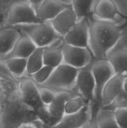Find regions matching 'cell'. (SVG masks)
<instances>
[{
    "mask_svg": "<svg viewBox=\"0 0 127 128\" xmlns=\"http://www.w3.org/2000/svg\"><path fill=\"white\" fill-rule=\"evenodd\" d=\"M19 81L12 75L0 78V128H17L37 120L36 112L21 100Z\"/></svg>",
    "mask_w": 127,
    "mask_h": 128,
    "instance_id": "obj_1",
    "label": "cell"
},
{
    "mask_svg": "<svg viewBox=\"0 0 127 128\" xmlns=\"http://www.w3.org/2000/svg\"><path fill=\"white\" fill-rule=\"evenodd\" d=\"M122 30L115 24L90 20L88 48L93 58L106 60L108 52L120 40Z\"/></svg>",
    "mask_w": 127,
    "mask_h": 128,
    "instance_id": "obj_2",
    "label": "cell"
},
{
    "mask_svg": "<svg viewBox=\"0 0 127 128\" xmlns=\"http://www.w3.org/2000/svg\"><path fill=\"white\" fill-rule=\"evenodd\" d=\"M15 28L26 34L35 46L39 48L48 47L62 38L56 32L49 22L20 25Z\"/></svg>",
    "mask_w": 127,
    "mask_h": 128,
    "instance_id": "obj_3",
    "label": "cell"
},
{
    "mask_svg": "<svg viewBox=\"0 0 127 128\" xmlns=\"http://www.w3.org/2000/svg\"><path fill=\"white\" fill-rule=\"evenodd\" d=\"M78 72L77 69L62 63L55 68L49 78L42 86L55 92L75 91Z\"/></svg>",
    "mask_w": 127,
    "mask_h": 128,
    "instance_id": "obj_4",
    "label": "cell"
},
{
    "mask_svg": "<svg viewBox=\"0 0 127 128\" xmlns=\"http://www.w3.org/2000/svg\"><path fill=\"white\" fill-rule=\"evenodd\" d=\"M41 22L36 12L29 3L28 0H12L7 11L6 26H15Z\"/></svg>",
    "mask_w": 127,
    "mask_h": 128,
    "instance_id": "obj_5",
    "label": "cell"
},
{
    "mask_svg": "<svg viewBox=\"0 0 127 128\" xmlns=\"http://www.w3.org/2000/svg\"><path fill=\"white\" fill-rule=\"evenodd\" d=\"M62 63L77 70L88 66L94 59L88 48L70 46L64 42L62 47Z\"/></svg>",
    "mask_w": 127,
    "mask_h": 128,
    "instance_id": "obj_6",
    "label": "cell"
},
{
    "mask_svg": "<svg viewBox=\"0 0 127 128\" xmlns=\"http://www.w3.org/2000/svg\"><path fill=\"white\" fill-rule=\"evenodd\" d=\"M91 70L95 84V102L99 105L102 90L106 83L115 74V72L107 60L95 59L92 63Z\"/></svg>",
    "mask_w": 127,
    "mask_h": 128,
    "instance_id": "obj_7",
    "label": "cell"
},
{
    "mask_svg": "<svg viewBox=\"0 0 127 128\" xmlns=\"http://www.w3.org/2000/svg\"><path fill=\"white\" fill-rule=\"evenodd\" d=\"M92 20L112 22L120 28L127 22V19L118 13L112 0H97L93 8Z\"/></svg>",
    "mask_w": 127,
    "mask_h": 128,
    "instance_id": "obj_8",
    "label": "cell"
},
{
    "mask_svg": "<svg viewBox=\"0 0 127 128\" xmlns=\"http://www.w3.org/2000/svg\"><path fill=\"white\" fill-rule=\"evenodd\" d=\"M18 89L22 102L35 112L46 106L40 98L38 85L31 78L26 77L20 80Z\"/></svg>",
    "mask_w": 127,
    "mask_h": 128,
    "instance_id": "obj_9",
    "label": "cell"
},
{
    "mask_svg": "<svg viewBox=\"0 0 127 128\" xmlns=\"http://www.w3.org/2000/svg\"><path fill=\"white\" fill-rule=\"evenodd\" d=\"M95 60L88 66L78 70L75 87V91L89 102H95V84L91 70Z\"/></svg>",
    "mask_w": 127,
    "mask_h": 128,
    "instance_id": "obj_10",
    "label": "cell"
},
{
    "mask_svg": "<svg viewBox=\"0 0 127 128\" xmlns=\"http://www.w3.org/2000/svg\"><path fill=\"white\" fill-rule=\"evenodd\" d=\"M106 60L115 74L127 75V38L122 32L115 46L107 54Z\"/></svg>",
    "mask_w": 127,
    "mask_h": 128,
    "instance_id": "obj_11",
    "label": "cell"
},
{
    "mask_svg": "<svg viewBox=\"0 0 127 128\" xmlns=\"http://www.w3.org/2000/svg\"><path fill=\"white\" fill-rule=\"evenodd\" d=\"M89 30V20L83 18L78 20L75 24L63 37L64 42L70 46L88 48Z\"/></svg>",
    "mask_w": 127,
    "mask_h": 128,
    "instance_id": "obj_12",
    "label": "cell"
},
{
    "mask_svg": "<svg viewBox=\"0 0 127 128\" xmlns=\"http://www.w3.org/2000/svg\"><path fill=\"white\" fill-rule=\"evenodd\" d=\"M127 75L115 74L106 83L102 90L99 106L106 108L110 104L123 90V82Z\"/></svg>",
    "mask_w": 127,
    "mask_h": 128,
    "instance_id": "obj_13",
    "label": "cell"
},
{
    "mask_svg": "<svg viewBox=\"0 0 127 128\" xmlns=\"http://www.w3.org/2000/svg\"><path fill=\"white\" fill-rule=\"evenodd\" d=\"M77 21L78 19L72 6H70L65 8L49 22L56 32L63 38Z\"/></svg>",
    "mask_w": 127,
    "mask_h": 128,
    "instance_id": "obj_14",
    "label": "cell"
},
{
    "mask_svg": "<svg viewBox=\"0 0 127 128\" xmlns=\"http://www.w3.org/2000/svg\"><path fill=\"white\" fill-rule=\"evenodd\" d=\"M93 104L90 102L77 113L64 115L59 124L65 128H80L87 124L93 116Z\"/></svg>",
    "mask_w": 127,
    "mask_h": 128,
    "instance_id": "obj_15",
    "label": "cell"
},
{
    "mask_svg": "<svg viewBox=\"0 0 127 128\" xmlns=\"http://www.w3.org/2000/svg\"><path fill=\"white\" fill-rule=\"evenodd\" d=\"M21 35L16 28L5 26L0 29V61H3L11 52Z\"/></svg>",
    "mask_w": 127,
    "mask_h": 128,
    "instance_id": "obj_16",
    "label": "cell"
},
{
    "mask_svg": "<svg viewBox=\"0 0 127 128\" xmlns=\"http://www.w3.org/2000/svg\"><path fill=\"white\" fill-rule=\"evenodd\" d=\"M36 48L37 47L31 39L26 34L21 31L19 38L15 43L12 51L4 60L12 58L27 59Z\"/></svg>",
    "mask_w": 127,
    "mask_h": 128,
    "instance_id": "obj_17",
    "label": "cell"
},
{
    "mask_svg": "<svg viewBox=\"0 0 127 128\" xmlns=\"http://www.w3.org/2000/svg\"><path fill=\"white\" fill-rule=\"evenodd\" d=\"M65 8L58 0H42L36 14L41 22H50Z\"/></svg>",
    "mask_w": 127,
    "mask_h": 128,
    "instance_id": "obj_18",
    "label": "cell"
},
{
    "mask_svg": "<svg viewBox=\"0 0 127 128\" xmlns=\"http://www.w3.org/2000/svg\"><path fill=\"white\" fill-rule=\"evenodd\" d=\"M78 95L75 91H59L56 92L54 99L49 105L46 106L49 112L57 118H62L64 116L65 106L72 98Z\"/></svg>",
    "mask_w": 127,
    "mask_h": 128,
    "instance_id": "obj_19",
    "label": "cell"
},
{
    "mask_svg": "<svg viewBox=\"0 0 127 128\" xmlns=\"http://www.w3.org/2000/svg\"><path fill=\"white\" fill-rule=\"evenodd\" d=\"M63 38L51 46L44 48L43 60L44 64L46 66L55 68L57 67L63 62Z\"/></svg>",
    "mask_w": 127,
    "mask_h": 128,
    "instance_id": "obj_20",
    "label": "cell"
},
{
    "mask_svg": "<svg viewBox=\"0 0 127 128\" xmlns=\"http://www.w3.org/2000/svg\"><path fill=\"white\" fill-rule=\"evenodd\" d=\"M94 116L98 128H120L114 112L100 107L96 102L95 103Z\"/></svg>",
    "mask_w": 127,
    "mask_h": 128,
    "instance_id": "obj_21",
    "label": "cell"
},
{
    "mask_svg": "<svg viewBox=\"0 0 127 128\" xmlns=\"http://www.w3.org/2000/svg\"><path fill=\"white\" fill-rule=\"evenodd\" d=\"M97 0H72V8L78 20L92 19L93 8Z\"/></svg>",
    "mask_w": 127,
    "mask_h": 128,
    "instance_id": "obj_22",
    "label": "cell"
},
{
    "mask_svg": "<svg viewBox=\"0 0 127 128\" xmlns=\"http://www.w3.org/2000/svg\"><path fill=\"white\" fill-rule=\"evenodd\" d=\"M2 62L14 78L20 80L26 77L27 59L12 58Z\"/></svg>",
    "mask_w": 127,
    "mask_h": 128,
    "instance_id": "obj_23",
    "label": "cell"
},
{
    "mask_svg": "<svg viewBox=\"0 0 127 128\" xmlns=\"http://www.w3.org/2000/svg\"><path fill=\"white\" fill-rule=\"evenodd\" d=\"M44 48H37L27 59L26 77H30L44 66Z\"/></svg>",
    "mask_w": 127,
    "mask_h": 128,
    "instance_id": "obj_24",
    "label": "cell"
},
{
    "mask_svg": "<svg viewBox=\"0 0 127 128\" xmlns=\"http://www.w3.org/2000/svg\"><path fill=\"white\" fill-rule=\"evenodd\" d=\"M90 102L80 95H77L68 100L65 104L64 115L77 113L82 110Z\"/></svg>",
    "mask_w": 127,
    "mask_h": 128,
    "instance_id": "obj_25",
    "label": "cell"
},
{
    "mask_svg": "<svg viewBox=\"0 0 127 128\" xmlns=\"http://www.w3.org/2000/svg\"><path fill=\"white\" fill-rule=\"evenodd\" d=\"M36 114L37 120H39L44 125L49 128H52L56 126L62 120V118H57L52 116L49 112L46 106H44L36 111Z\"/></svg>",
    "mask_w": 127,
    "mask_h": 128,
    "instance_id": "obj_26",
    "label": "cell"
},
{
    "mask_svg": "<svg viewBox=\"0 0 127 128\" xmlns=\"http://www.w3.org/2000/svg\"><path fill=\"white\" fill-rule=\"evenodd\" d=\"M54 70V68L44 65L39 70L31 75L29 78L32 79L37 84L42 85L48 80L52 74Z\"/></svg>",
    "mask_w": 127,
    "mask_h": 128,
    "instance_id": "obj_27",
    "label": "cell"
},
{
    "mask_svg": "<svg viewBox=\"0 0 127 128\" xmlns=\"http://www.w3.org/2000/svg\"><path fill=\"white\" fill-rule=\"evenodd\" d=\"M103 108L107 109L113 112L119 109L127 108V93L123 89L110 104L108 105L107 107Z\"/></svg>",
    "mask_w": 127,
    "mask_h": 128,
    "instance_id": "obj_28",
    "label": "cell"
},
{
    "mask_svg": "<svg viewBox=\"0 0 127 128\" xmlns=\"http://www.w3.org/2000/svg\"><path fill=\"white\" fill-rule=\"evenodd\" d=\"M38 85L39 92L41 101L44 106H47L52 102L54 99L56 92L42 85Z\"/></svg>",
    "mask_w": 127,
    "mask_h": 128,
    "instance_id": "obj_29",
    "label": "cell"
},
{
    "mask_svg": "<svg viewBox=\"0 0 127 128\" xmlns=\"http://www.w3.org/2000/svg\"><path fill=\"white\" fill-rule=\"evenodd\" d=\"M12 0H0V29L6 26L7 11Z\"/></svg>",
    "mask_w": 127,
    "mask_h": 128,
    "instance_id": "obj_30",
    "label": "cell"
},
{
    "mask_svg": "<svg viewBox=\"0 0 127 128\" xmlns=\"http://www.w3.org/2000/svg\"><path fill=\"white\" fill-rule=\"evenodd\" d=\"M114 114L120 128H127V108L115 110Z\"/></svg>",
    "mask_w": 127,
    "mask_h": 128,
    "instance_id": "obj_31",
    "label": "cell"
},
{
    "mask_svg": "<svg viewBox=\"0 0 127 128\" xmlns=\"http://www.w3.org/2000/svg\"><path fill=\"white\" fill-rule=\"evenodd\" d=\"M118 13L124 18H127V1L112 0Z\"/></svg>",
    "mask_w": 127,
    "mask_h": 128,
    "instance_id": "obj_32",
    "label": "cell"
},
{
    "mask_svg": "<svg viewBox=\"0 0 127 128\" xmlns=\"http://www.w3.org/2000/svg\"><path fill=\"white\" fill-rule=\"evenodd\" d=\"M17 128H44V124L39 120H36L32 122L22 124Z\"/></svg>",
    "mask_w": 127,
    "mask_h": 128,
    "instance_id": "obj_33",
    "label": "cell"
},
{
    "mask_svg": "<svg viewBox=\"0 0 127 128\" xmlns=\"http://www.w3.org/2000/svg\"><path fill=\"white\" fill-rule=\"evenodd\" d=\"M29 3L31 5V6L32 7V8L34 10V11L36 12H37V10H38L39 8L40 5H41V2H42V0H39V1H35V0H28Z\"/></svg>",
    "mask_w": 127,
    "mask_h": 128,
    "instance_id": "obj_34",
    "label": "cell"
},
{
    "mask_svg": "<svg viewBox=\"0 0 127 128\" xmlns=\"http://www.w3.org/2000/svg\"><path fill=\"white\" fill-rule=\"evenodd\" d=\"M95 102H93V116H92V118L90 122L89 126H88V128H98L97 126V123H96L95 119L94 116V108H95Z\"/></svg>",
    "mask_w": 127,
    "mask_h": 128,
    "instance_id": "obj_35",
    "label": "cell"
},
{
    "mask_svg": "<svg viewBox=\"0 0 127 128\" xmlns=\"http://www.w3.org/2000/svg\"><path fill=\"white\" fill-rule=\"evenodd\" d=\"M58 1L65 7L67 8L72 6V0H58Z\"/></svg>",
    "mask_w": 127,
    "mask_h": 128,
    "instance_id": "obj_36",
    "label": "cell"
},
{
    "mask_svg": "<svg viewBox=\"0 0 127 128\" xmlns=\"http://www.w3.org/2000/svg\"><path fill=\"white\" fill-rule=\"evenodd\" d=\"M123 90L125 91L127 93V76H126L125 79L124 80V82H123Z\"/></svg>",
    "mask_w": 127,
    "mask_h": 128,
    "instance_id": "obj_37",
    "label": "cell"
},
{
    "mask_svg": "<svg viewBox=\"0 0 127 128\" xmlns=\"http://www.w3.org/2000/svg\"><path fill=\"white\" fill-rule=\"evenodd\" d=\"M122 34L127 38V26L125 28L122 30Z\"/></svg>",
    "mask_w": 127,
    "mask_h": 128,
    "instance_id": "obj_38",
    "label": "cell"
},
{
    "mask_svg": "<svg viewBox=\"0 0 127 128\" xmlns=\"http://www.w3.org/2000/svg\"><path fill=\"white\" fill-rule=\"evenodd\" d=\"M64 128L63 126H61V125L59 123V124H57L56 125V126H53V127H52V128Z\"/></svg>",
    "mask_w": 127,
    "mask_h": 128,
    "instance_id": "obj_39",
    "label": "cell"
},
{
    "mask_svg": "<svg viewBox=\"0 0 127 128\" xmlns=\"http://www.w3.org/2000/svg\"><path fill=\"white\" fill-rule=\"evenodd\" d=\"M90 122H88V124H87L84 125V126H82V127H81V128H88V126H89Z\"/></svg>",
    "mask_w": 127,
    "mask_h": 128,
    "instance_id": "obj_40",
    "label": "cell"
}]
</instances>
